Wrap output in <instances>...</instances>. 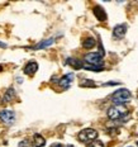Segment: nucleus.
I'll use <instances>...</instances> for the list:
<instances>
[{"instance_id": "nucleus-1", "label": "nucleus", "mask_w": 138, "mask_h": 147, "mask_svg": "<svg viewBox=\"0 0 138 147\" xmlns=\"http://www.w3.org/2000/svg\"><path fill=\"white\" fill-rule=\"evenodd\" d=\"M131 91L128 89H119L112 95V100L115 105H123L131 99Z\"/></svg>"}, {"instance_id": "nucleus-2", "label": "nucleus", "mask_w": 138, "mask_h": 147, "mask_svg": "<svg viewBox=\"0 0 138 147\" xmlns=\"http://www.w3.org/2000/svg\"><path fill=\"white\" fill-rule=\"evenodd\" d=\"M106 114H108V118L113 119V121H118V119H122L127 114V109L123 105H113L108 109Z\"/></svg>"}, {"instance_id": "nucleus-3", "label": "nucleus", "mask_w": 138, "mask_h": 147, "mask_svg": "<svg viewBox=\"0 0 138 147\" xmlns=\"http://www.w3.org/2000/svg\"><path fill=\"white\" fill-rule=\"evenodd\" d=\"M103 57H104V51H98V52H90L85 56L86 63L95 66H104L103 65Z\"/></svg>"}, {"instance_id": "nucleus-4", "label": "nucleus", "mask_w": 138, "mask_h": 147, "mask_svg": "<svg viewBox=\"0 0 138 147\" xmlns=\"http://www.w3.org/2000/svg\"><path fill=\"white\" fill-rule=\"evenodd\" d=\"M96 138H98V132L93 128H85L77 134V140L81 141V142H90V141L93 142Z\"/></svg>"}, {"instance_id": "nucleus-5", "label": "nucleus", "mask_w": 138, "mask_h": 147, "mask_svg": "<svg viewBox=\"0 0 138 147\" xmlns=\"http://www.w3.org/2000/svg\"><path fill=\"white\" fill-rule=\"evenodd\" d=\"M0 119H1L4 123L11 124V123H14V121H15V114H14L13 110L4 109L0 112Z\"/></svg>"}, {"instance_id": "nucleus-6", "label": "nucleus", "mask_w": 138, "mask_h": 147, "mask_svg": "<svg viewBox=\"0 0 138 147\" xmlns=\"http://www.w3.org/2000/svg\"><path fill=\"white\" fill-rule=\"evenodd\" d=\"M73 78H75V75H73L72 72L67 74V75H65L63 78H61L60 80H58V85H60V86H62L63 89H67L70 85H71Z\"/></svg>"}, {"instance_id": "nucleus-7", "label": "nucleus", "mask_w": 138, "mask_h": 147, "mask_svg": "<svg viewBox=\"0 0 138 147\" xmlns=\"http://www.w3.org/2000/svg\"><path fill=\"white\" fill-rule=\"evenodd\" d=\"M125 33H127V26L125 24H118L113 29V36L115 38H123L125 36Z\"/></svg>"}, {"instance_id": "nucleus-8", "label": "nucleus", "mask_w": 138, "mask_h": 147, "mask_svg": "<svg viewBox=\"0 0 138 147\" xmlns=\"http://www.w3.org/2000/svg\"><path fill=\"white\" fill-rule=\"evenodd\" d=\"M37 70H38V63H37L36 61H29V62L24 66L23 71H24V74H27V75H34L37 72Z\"/></svg>"}, {"instance_id": "nucleus-9", "label": "nucleus", "mask_w": 138, "mask_h": 147, "mask_svg": "<svg viewBox=\"0 0 138 147\" xmlns=\"http://www.w3.org/2000/svg\"><path fill=\"white\" fill-rule=\"evenodd\" d=\"M93 11H94L95 18H96L98 20H100V22H104V20H106V13H105V10H104V9L100 7V5H96V7H94Z\"/></svg>"}, {"instance_id": "nucleus-10", "label": "nucleus", "mask_w": 138, "mask_h": 147, "mask_svg": "<svg viewBox=\"0 0 138 147\" xmlns=\"http://www.w3.org/2000/svg\"><path fill=\"white\" fill-rule=\"evenodd\" d=\"M33 145H34V147H43L46 145L44 137H42V134L39 133H36L33 136Z\"/></svg>"}, {"instance_id": "nucleus-11", "label": "nucleus", "mask_w": 138, "mask_h": 147, "mask_svg": "<svg viewBox=\"0 0 138 147\" xmlns=\"http://www.w3.org/2000/svg\"><path fill=\"white\" fill-rule=\"evenodd\" d=\"M95 45H96V41L93 37H86L84 39V42H82V47L86 48V50H91L93 47H95Z\"/></svg>"}, {"instance_id": "nucleus-12", "label": "nucleus", "mask_w": 138, "mask_h": 147, "mask_svg": "<svg viewBox=\"0 0 138 147\" xmlns=\"http://www.w3.org/2000/svg\"><path fill=\"white\" fill-rule=\"evenodd\" d=\"M67 63H69L70 66H72L75 70H80L81 67H84V62H81V61L77 59H67Z\"/></svg>"}, {"instance_id": "nucleus-13", "label": "nucleus", "mask_w": 138, "mask_h": 147, "mask_svg": "<svg viewBox=\"0 0 138 147\" xmlns=\"http://www.w3.org/2000/svg\"><path fill=\"white\" fill-rule=\"evenodd\" d=\"M55 42V39L53 38H48V39H46V41H42V42H39L38 45H36L34 47V50H41V48H46V47H48V46H51L52 43Z\"/></svg>"}, {"instance_id": "nucleus-14", "label": "nucleus", "mask_w": 138, "mask_h": 147, "mask_svg": "<svg viewBox=\"0 0 138 147\" xmlns=\"http://www.w3.org/2000/svg\"><path fill=\"white\" fill-rule=\"evenodd\" d=\"M14 96H15L14 89L10 88V89H8V90H7V93H5V95H4V98H3V100H4V102H10L11 99H14Z\"/></svg>"}, {"instance_id": "nucleus-15", "label": "nucleus", "mask_w": 138, "mask_h": 147, "mask_svg": "<svg viewBox=\"0 0 138 147\" xmlns=\"http://www.w3.org/2000/svg\"><path fill=\"white\" fill-rule=\"evenodd\" d=\"M80 86H82V88H96V84H95L93 80H89V79H84V80H81Z\"/></svg>"}, {"instance_id": "nucleus-16", "label": "nucleus", "mask_w": 138, "mask_h": 147, "mask_svg": "<svg viewBox=\"0 0 138 147\" xmlns=\"http://www.w3.org/2000/svg\"><path fill=\"white\" fill-rule=\"evenodd\" d=\"M84 69L91 70V71H102V70L104 69V66H95V65H90V63L84 62Z\"/></svg>"}, {"instance_id": "nucleus-17", "label": "nucleus", "mask_w": 138, "mask_h": 147, "mask_svg": "<svg viewBox=\"0 0 138 147\" xmlns=\"http://www.w3.org/2000/svg\"><path fill=\"white\" fill-rule=\"evenodd\" d=\"M88 147H104L102 141H93L91 143H89Z\"/></svg>"}, {"instance_id": "nucleus-18", "label": "nucleus", "mask_w": 138, "mask_h": 147, "mask_svg": "<svg viewBox=\"0 0 138 147\" xmlns=\"http://www.w3.org/2000/svg\"><path fill=\"white\" fill-rule=\"evenodd\" d=\"M120 82H118V81H109V82H106V84H104V86H112V85H119Z\"/></svg>"}, {"instance_id": "nucleus-19", "label": "nucleus", "mask_w": 138, "mask_h": 147, "mask_svg": "<svg viewBox=\"0 0 138 147\" xmlns=\"http://www.w3.org/2000/svg\"><path fill=\"white\" fill-rule=\"evenodd\" d=\"M51 147H62V146H61V143H55V145H52Z\"/></svg>"}, {"instance_id": "nucleus-20", "label": "nucleus", "mask_w": 138, "mask_h": 147, "mask_svg": "<svg viewBox=\"0 0 138 147\" xmlns=\"http://www.w3.org/2000/svg\"><path fill=\"white\" fill-rule=\"evenodd\" d=\"M0 46H1V47H5V45H4V43H0Z\"/></svg>"}, {"instance_id": "nucleus-21", "label": "nucleus", "mask_w": 138, "mask_h": 147, "mask_svg": "<svg viewBox=\"0 0 138 147\" xmlns=\"http://www.w3.org/2000/svg\"><path fill=\"white\" fill-rule=\"evenodd\" d=\"M67 147H73V146H72V145H69V146H67Z\"/></svg>"}, {"instance_id": "nucleus-22", "label": "nucleus", "mask_w": 138, "mask_h": 147, "mask_svg": "<svg viewBox=\"0 0 138 147\" xmlns=\"http://www.w3.org/2000/svg\"><path fill=\"white\" fill-rule=\"evenodd\" d=\"M137 145H138V142H137Z\"/></svg>"}, {"instance_id": "nucleus-23", "label": "nucleus", "mask_w": 138, "mask_h": 147, "mask_svg": "<svg viewBox=\"0 0 138 147\" xmlns=\"http://www.w3.org/2000/svg\"><path fill=\"white\" fill-rule=\"evenodd\" d=\"M129 147H132V146H129Z\"/></svg>"}]
</instances>
